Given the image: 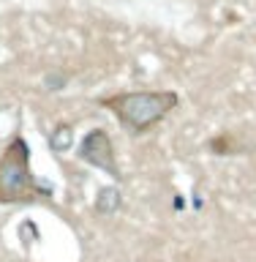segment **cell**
Listing matches in <instances>:
<instances>
[{
	"label": "cell",
	"instance_id": "cell-1",
	"mask_svg": "<svg viewBox=\"0 0 256 262\" xmlns=\"http://www.w3.org/2000/svg\"><path fill=\"white\" fill-rule=\"evenodd\" d=\"M106 110L118 115V120L134 134H142L177 106V93L172 90H150V93H118L101 98Z\"/></svg>",
	"mask_w": 256,
	"mask_h": 262
},
{
	"label": "cell",
	"instance_id": "cell-2",
	"mask_svg": "<svg viewBox=\"0 0 256 262\" xmlns=\"http://www.w3.org/2000/svg\"><path fill=\"white\" fill-rule=\"evenodd\" d=\"M36 191L30 175V147L22 137H14L0 159V200H22Z\"/></svg>",
	"mask_w": 256,
	"mask_h": 262
},
{
	"label": "cell",
	"instance_id": "cell-3",
	"mask_svg": "<svg viewBox=\"0 0 256 262\" xmlns=\"http://www.w3.org/2000/svg\"><path fill=\"white\" fill-rule=\"evenodd\" d=\"M79 156L90 164H96V167L106 169L109 175L120 178L118 172V164H114V150H112V139L106 134L104 128H93L90 134L82 139V147H79Z\"/></svg>",
	"mask_w": 256,
	"mask_h": 262
},
{
	"label": "cell",
	"instance_id": "cell-4",
	"mask_svg": "<svg viewBox=\"0 0 256 262\" xmlns=\"http://www.w3.org/2000/svg\"><path fill=\"white\" fill-rule=\"evenodd\" d=\"M60 131H63V134H57V137L52 139V145H55V150H60V145L65 147V145H68V142H71V128H68V126H63Z\"/></svg>",
	"mask_w": 256,
	"mask_h": 262
}]
</instances>
